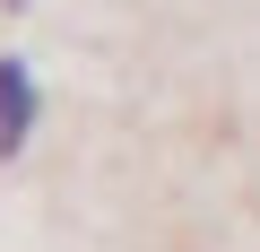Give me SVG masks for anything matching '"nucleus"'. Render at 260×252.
<instances>
[{
    "label": "nucleus",
    "instance_id": "obj_1",
    "mask_svg": "<svg viewBox=\"0 0 260 252\" xmlns=\"http://www.w3.org/2000/svg\"><path fill=\"white\" fill-rule=\"evenodd\" d=\"M35 70L26 61H0V157H18L26 148V131H35Z\"/></svg>",
    "mask_w": 260,
    "mask_h": 252
}]
</instances>
